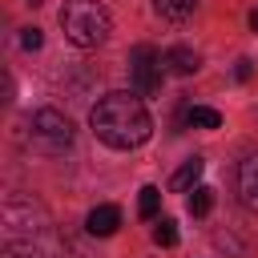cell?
<instances>
[{
    "mask_svg": "<svg viewBox=\"0 0 258 258\" xmlns=\"http://www.w3.org/2000/svg\"><path fill=\"white\" fill-rule=\"evenodd\" d=\"M250 73H254V69H250V60L242 56V60L234 64V77H238V81H250Z\"/></svg>",
    "mask_w": 258,
    "mask_h": 258,
    "instance_id": "2e32d148",
    "label": "cell"
},
{
    "mask_svg": "<svg viewBox=\"0 0 258 258\" xmlns=\"http://www.w3.org/2000/svg\"><path fill=\"white\" fill-rule=\"evenodd\" d=\"M202 169H206V161H202V157H185V161H181V169H177V173L169 177V185H173L177 194H189V189L198 185Z\"/></svg>",
    "mask_w": 258,
    "mask_h": 258,
    "instance_id": "ba28073f",
    "label": "cell"
},
{
    "mask_svg": "<svg viewBox=\"0 0 258 258\" xmlns=\"http://www.w3.org/2000/svg\"><path fill=\"white\" fill-rule=\"evenodd\" d=\"M153 242H157V246H173V242H177V222H173V218H161V222L153 226Z\"/></svg>",
    "mask_w": 258,
    "mask_h": 258,
    "instance_id": "4fadbf2b",
    "label": "cell"
},
{
    "mask_svg": "<svg viewBox=\"0 0 258 258\" xmlns=\"http://www.w3.org/2000/svg\"><path fill=\"white\" fill-rule=\"evenodd\" d=\"M117 226H121V210H117V206H97V210L85 218V230H89L93 238H109V234H117Z\"/></svg>",
    "mask_w": 258,
    "mask_h": 258,
    "instance_id": "52a82bcc",
    "label": "cell"
},
{
    "mask_svg": "<svg viewBox=\"0 0 258 258\" xmlns=\"http://www.w3.org/2000/svg\"><path fill=\"white\" fill-rule=\"evenodd\" d=\"M238 198L246 210H258V153L238 165Z\"/></svg>",
    "mask_w": 258,
    "mask_h": 258,
    "instance_id": "5b68a950",
    "label": "cell"
},
{
    "mask_svg": "<svg viewBox=\"0 0 258 258\" xmlns=\"http://www.w3.org/2000/svg\"><path fill=\"white\" fill-rule=\"evenodd\" d=\"M0 258H44V254H40V250H36L32 242H8Z\"/></svg>",
    "mask_w": 258,
    "mask_h": 258,
    "instance_id": "5bb4252c",
    "label": "cell"
},
{
    "mask_svg": "<svg viewBox=\"0 0 258 258\" xmlns=\"http://www.w3.org/2000/svg\"><path fill=\"white\" fill-rule=\"evenodd\" d=\"M40 44H44L40 28H24V32H20V48H28V52H32V48H40Z\"/></svg>",
    "mask_w": 258,
    "mask_h": 258,
    "instance_id": "9a60e30c",
    "label": "cell"
},
{
    "mask_svg": "<svg viewBox=\"0 0 258 258\" xmlns=\"http://www.w3.org/2000/svg\"><path fill=\"white\" fill-rule=\"evenodd\" d=\"M89 125H93V133H97L105 145H113V149H137V145H145L149 133H153V121H149L141 97H133V93H105V97L93 105Z\"/></svg>",
    "mask_w": 258,
    "mask_h": 258,
    "instance_id": "6da1fadb",
    "label": "cell"
},
{
    "mask_svg": "<svg viewBox=\"0 0 258 258\" xmlns=\"http://www.w3.org/2000/svg\"><path fill=\"white\" fill-rule=\"evenodd\" d=\"M250 28H254V32H258V8H254V12H250Z\"/></svg>",
    "mask_w": 258,
    "mask_h": 258,
    "instance_id": "e0dca14e",
    "label": "cell"
},
{
    "mask_svg": "<svg viewBox=\"0 0 258 258\" xmlns=\"http://www.w3.org/2000/svg\"><path fill=\"white\" fill-rule=\"evenodd\" d=\"M161 69H165V73H173V77H189V73H198V52H194V48H185V44L165 48V52H161Z\"/></svg>",
    "mask_w": 258,
    "mask_h": 258,
    "instance_id": "8992f818",
    "label": "cell"
},
{
    "mask_svg": "<svg viewBox=\"0 0 258 258\" xmlns=\"http://www.w3.org/2000/svg\"><path fill=\"white\" fill-rule=\"evenodd\" d=\"M28 141H32L36 153L56 157V153H64L73 145V121L64 113H56V109H36L32 121H28Z\"/></svg>",
    "mask_w": 258,
    "mask_h": 258,
    "instance_id": "3957f363",
    "label": "cell"
},
{
    "mask_svg": "<svg viewBox=\"0 0 258 258\" xmlns=\"http://www.w3.org/2000/svg\"><path fill=\"white\" fill-rule=\"evenodd\" d=\"M60 28L77 48H97L109 40L113 20H109V8L101 0H69L60 8Z\"/></svg>",
    "mask_w": 258,
    "mask_h": 258,
    "instance_id": "7a4b0ae2",
    "label": "cell"
},
{
    "mask_svg": "<svg viewBox=\"0 0 258 258\" xmlns=\"http://www.w3.org/2000/svg\"><path fill=\"white\" fill-rule=\"evenodd\" d=\"M129 77L141 93H157L161 89V56L149 48V44H137L129 52Z\"/></svg>",
    "mask_w": 258,
    "mask_h": 258,
    "instance_id": "277c9868",
    "label": "cell"
},
{
    "mask_svg": "<svg viewBox=\"0 0 258 258\" xmlns=\"http://www.w3.org/2000/svg\"><path fill=\"white\" fill-rule=\"evenodd\" d=\"M181 117H185V125H202V129H218L222 125V113L218 109H206V105H189Z\"/></svg>",
    "mask_w": 258,
    "mask_h": 258,
    "instance_id": "9c48e42d",
    "label": "cell"
},
{
    "mask_svg": "<svg viewBox=\"0 0 258 258\" xmlns=\"http://www.w3.org/2000/svg\"><path fill=\"white\" fill-rule=\"evenodd\" d=\"M185 206H189V214H194V218L210 214V206H214V189H210V185H194V189H189V202H185Z\"/></svg>",
    "mask_w": 258,
    "mask_h": 258,
    "instance_id": "8fae6325",
    "label": "cell"
},
{
    "mask_svg": "<svg viewBox=\"0 0 258 258\" xmlns=\"http://www.w3.org/2000/svg\"><path fill=\"white\" fill-rule=\"evenodd\" d=\"M157 210H161V189H157V185H145V189L137 194V214H141V218H153Z\"/></svg>",
    "mask_w": 258,
    "mask_h": 258,
    "instance_id": "7c38bea8",
    "label": "cell"
},
{
    "mask_svg": "<svg viewBox=\"0 0 258 258\" xmlns=\"http://www.w3.org/2000/svg\"><path fill=\"white\" fill-rule=\"evenodd\" d=\"M153 8H157L165 20H185V16H194L198 0H153Z\"/></svg>",
    "mask_w": 258,
    "mask_h": 258,
    "instance_id": "30bf717a",
    "label": "cell"
}]
</instances>
